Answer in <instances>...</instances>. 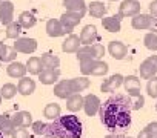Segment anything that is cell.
<instances>
[{"label": "cell", "instance_id": "obj_1", "mask_svg": "<svg viewBox=\"0 0 157 138\" xmlns=\"http://www.w3.org/2000/svg\"><path fill=\"white\" fill-rule=\"evenodd\" d=\"M131 100L128 95H113L100 106V121L109 130L126 129L131 124Z\"/></svg>", "mask_w": 157, "mask_h": 138}, {"label": "cell", "instance_id": "obj_2", "mask_svg": "<svg viewBox=\"0 0 157 138\" xmlns=\"http://www.w3.org/2000/svg\"><path fill=\"white\" fill-rule=\"evenodd\" d=\"M46 138H80L82 136V121L74 114L59 117L52 123L46 124Z\"/></svg>", "mask_w": 157, "mask_h": 138}, {"label": "cell", "instance_id": "obj_3", "mask_svg": "<svg viewBox=\"0 0 157 138\" xmlns=\"http://www.w3.org/2000/svg\"><path fill=\"white\" fill-rule=\"evenodd\" d=\"M88 86H90V80L86 77H75L71 80H62L54 86V95H57L59 98L68 100L71 95L80 94L82 91L88 89Z\"/></svg>", "mask_w": 157, "mask_h": 138}, {"label": "cell", "instance_id": "obj_4", "mask_svg": "<svg viewBox=\"0 0 157 138\" xmlns=\"http://www.w3.org/2000/svg\"><path fill=\"white\" fill-rule=\"evenodd\" d=\"M108 64L102 60H91V58H86V60H80V71L83 75H96V77H100V75H105L108 72Z\"/></svg>", "mask_w": 157, "mask_h": 138}, {"label": "cell", "instance_id": "obj_5", "mask_svg": "<svg viewBox=\"0 0 157 138\" xmlns=\"http://www.w3.org/2000/svg\"><path fill=\"white\" fill-rule=\"evenodd\" d=\"M103 55H105V48L100 43H94V45H90V46H80V49L77 51V60L78 61L86 60V58L100 60Z\"/></svg>", "mask_w": 157, "mask_h": 138}, {"label": "cell", "instance_id": "obj_6", "mask_svg": "<svg viewBox=\"0 0 157 138\" xmlns=\"http://www.w3.org/2000/svg\"><path fill=\"white\" fill-rule=\"evenodd\" d=\"M140 77L145 80H151L157 74V55H149L146 60H143L139 66Z\"/></svg>", "mask_w": 157, "mask_h": 138}, {"label": "cell", "instance_id": "obj_7", "mask_svg": "<svg viewBox=\"0 0 157 138\" xmlns=\"http://www.w3.org/2000/svg\"><path fill=\"white\" fill-rule=\"evenodd\" d=\"M83 19L82 14H78V13H71V11H66L65 14H62L60 17V23L65 29V32H72V29L80 23V20Z\"/></svg>", "mask_w": 157, "mask_h": 138}, {"label": "cell", "instance_id": "obj_8", "mask_svg": "<svg viewBox=\"0 0 157 138\" xmlns=\"http://www.w3.org/2000/svg\"><path fill=\"white\" fill-rule=\"evenodd\" d=\"M140 14V3L139 0H123L119 6V16L120 17H136Z\"/></svg>", "mask_w": 157, "mask_h": 138}, {"label": "cell", "instance_id": "obj_9", "mask_svg": "<svg viewBox=\"0 0 157 138\" xmlns=\"http://www.w3.org/2000/svg\"><path fill=\"white\" fill-rule=\"evenodd\" d=\"M14 51L22 52V54H33L37 49V42L29 37H19L14 43Z\"/></svg>", "mask_w": 157, "mask_h": 138}, {"label": "cell", "instance_id": "obj_10", "mask_svg": "<svg viewBox=\"0 0 157 138\" xmlns=\"http://www.w3.org/2000/svg\"><path fill=\"white\" fill-rule=\"evenodd\" d=\"M123 86L125 91L128 92V97H142V86H140V80L136 75H128L123 78Z\"/></svg>", "mask_w": 157, "mask_h": 138}, {"label": "cell", "instance_id": "obj_11", "mask_svg": "<svg viewBox=\"0 0 157 138\" xmlns=\"http://www.w3.org/2000/svg\"><path fill=\"white\" fill-rule=\"evenodd\" d=\"M100 98L94 94H88L86 97H83V109H85V114L88 117H94L99 111H100Z\"/></svg>", "mask_w": 157, "mask_h": 138}, {"label": "cell", "instance_id": "obj_12", "mask_svg": "<svg viewBox=\"0 0 157 138\" xmlns=\"http://www.w3.org/2000/svg\"><path fill=\"white\" fill-rule=\"evenodd\" d=\"M13 19H14V3L8 2V0H3L0 3V23L8 26L10 23L14 22Z\"/></svg>", "mask_w": 157, "mask_h": 138}, {"label": "cell", "instance_id": "obj_13", "mask_svg": "<svg viewBox=\"0 0 157 138\" xmlns=\"http://www.w3.org/2000/svg\"><path fill=\"white\" fill-rule=\"evenodd\" d=\"M97 40H99L97 28L94 25H86L80 32V43L83 46H90V45H94Z\"/></svg>", "mask_w": 157, "mask_h": 138}, {"label": "cell", "instance_id": "obj_14", "mask_svg": "<svg viewBox=\"0 0 157 138\" xmlns=\"http://www.w3.org/2000/svg\"><path fill=\"white\" fill-rule=\"evenodd\" d=\"M131 25L134 29H151L154 25V19L149 14H137L136 17H132Z\"/></svg>", "mask_w": 157, "mask_h": 138}, {"label": "cell", "instance_id": "obj_15", "mask_svg": "<svg viewBox=\"0 0 157 138\" xmlns=\"http://www.w3.org/2000/svg\"><path fill=\"white\" fill-rule=\"evenodd\" d=\"M123 78H125V77H122L120 74L111 75L109 78H106V80L102 83L100 91H102V92H114L116 89H119V88L123 85Z\"/></svg>", "mask_w": 157, "mask_h": 138}, {"label": "cell", "instance_id": "obj_16", "mask_svg": "<svg viewBox=\"0 0 157 138\" xmlns=\"http://www.w3.org/2000/svg\"><path fill=\"white\" fill-rule=\"evenodd\" d=\"M11 120H13V123H14V126L16 127H29L31 124H33V115L29 114V112H26V111H19V112H16L13 117H11Z\"/></svg>", "mask_w": 157, "mask_h": 138}, {"label": "cell", "instance_id": "obj_17", "mask_svg": "<svg viewBox=\"0 0 157 138\" xmlns=\"http://www.w3.org/2000/svg\"><path fill=\"white\" fill-rule=\"evenodd\" d=\"M80 37L75 35V34H71L63 43H62V51L63 52H68V54H77V51L80 49Z\"/></svg>", "mask_w": 157, "mask_h": 138}, {"label": "cell", "instance_id": "obj_18", "mask_svg": "<svg viewBox=\"0 0 157 138\" xmlns=\"http://www.w3.org/2000/svg\"><path fill=\"white\" fill-rule=\"evenodd\" d=\"M108 51H109V55L113 57V58H116V60H122V58H125V55H126V52H128V48L122 43V42H109V45H108Z\"/></svg>", "mask_w": 157, "mask_h": 138}, {"label": "cell", "instance_id": "obj_19", "mask_svg": "<svg viewBox=\"0 0 157 138\" xmlns=\"http://www.w3.org/2000/svg\"><path fill=\"white\" fill-rule=\"evenodd\" d=\"M46 34H48L49 37H62V35H65L66 32H65V29H63L60 20H57V19H49V20L46 22Z\"/></svg>", "mask_w": 157, "mask_h": 138}, {"label": "cell", "instance_id": "obj_20", "mask_svg": "<svg viewBox=\"0 0 157 138\" xmlns=\"http://www.w3.org/2000/svg\"><path fill=\"white\" fill-rule=\"evenodd\" d=\"M63 6L66 8V11H71V13H78L82 16L86 14L85 0H63Z\"/></svg>", "mask_w": 157, "mask_h": 138}, {"label": "cell", "instance_id": "obj_21", "mask_svg": "<svg viewBox=\"0 0 157 138\" xmlns=\"http://www.w3.org/2000/svg\"><path fill=\"white\" fill-rule=\"evenodd\" d=\"M6 72H8V75L13 77V78H23L28 71H26V64L19 63V61H13V63L8 64Z\"/></svg>", "mask_w": 157, "mask_h": 138}, {"label": "cell", "instance_id": "obj_22", "mask_svg": "<svg viewBox=\"0 0 157 138\" xmlns=\"http://www.w3.org/2000/svg\"><path fill=\"white\" fill-rule=\"evenodd\" d=\"M102 25L109 32H119L120 28H122V17L119 14L113 16V17H103L102 19Z\"/></svg>", "mask_w": 157, "mask_h": 138}, {"label": "cell", "instance_id": "obj_23", "mask_svg": "<svg viewBox=\"0 0 157 138\" xmlns=\"http://www.w3.org/2000/svg\"><path fill=\"white\" fill-rule=\"evenodd\" d=\"M34 91H36V82L34 80H31L29 77L20 78V82L17 85V92L20 95H25L26 97V95H31Z\"/></svg>", "mask_w": 157, "mask_h": 138}, {"label": "cell", "instance_id": "obj_24", "mask_svg": "<svg viewBox=\"0 0 157 138\" xmlns=\"http://www.w3.org/2000/svg\"><path fill=\"white\" fill-rule=\"evenodd\" d=\"M60 77V71L59 69H45L42 74H39V80L43 85H54Z\"/></svg>", "mask_w": 157, "mask_h": 138}, {"label": "cell", "instance_id": "obj_25", "mask_svg": "<svg viewBox=\"0 0 157 138\" xmlns=\"http://www.w3.org/2000/svg\"><path fill=\"white\" fill-rule=\"evenodd\" d=\"M26 71L33 75H39L45 71V67L42 64V60L39 57H31L28 61H26Z\"/></svg>", "mask_w": 157, "mask_h": 138}, {"label": "cell", "instance_id": "obj_26", "mask_svg": "<svg viewBox=\"0 0 157 138\" xmlns=\"http://www.w3.org/2000/svg\"><path fill=\"white\" fill-rule=\"evenodd\" d=\"M40 60H42V64L45 69H59L60 60L57 55H54L51 52H45V54H42Z\"/></svg>", "mask_w": 157, "mask_h": 138}, {"label": "cell", "instance_id": "obj_27", "mask_svg": "<svg viewBox=\"0 0 157 138\" xmlns=\"http://www.w3.org/2000/svg\"><path fill=\"white\" fill-rule=\"evenodd\" d=\"M66 107L71 112H78L80 109H83V97L80 94H74L66 100Z\"/></svg>", "mask_w": 157, "mask_h": 138}, {"label": "cell", "instance_id": "obj_28", "mask_svg": "<svg viewBox=\"0 0 157 138\" xmlns=\"http://www.w3.org/2000/svg\"><path fill=\"white\" fill-rule=\"evenodd\" d=\"M88 9H90V14L94 19H103L105 14H106V11H108V8L105 6L103 2H91L90 6H88Z\"/></svg>", "mask_w": 157, "mask_h": 138}, {"label": "cell", "instance_id": "obj_29", "mask_svg": "<svg viewBox=\"0 0 157 138\" xmlns=\"http://www.w3.org/2000/svg\"><path fill=\"white\" fill-rule=\"evenodd\" d=\"M19 25L22 26V28H25V29H29V28H33L34 25H36V22H37V19H36V16L33 14V13H29V11H23L20 16H19Z\"/></svg>", "mask_w": 157, "mask_h": 138}, {"label": "cell", "instance_id": "obj_30", "mask_svg": "<svg viewBox=\"0 0 157 138\" xmlns=\"http://www.w3.org/2000/svg\"><path fill=\"white\" fill-rule=\"evenodd\" d=\"M16 129L13 120L10 115H0V133H3V135H11L13 130Z\"/></svg>", "mask_w": 157, "mask_h": 138}, {"label": "cell", "instance_id": "obj_31", "mask_svg": "<svg viewBox=\"0 0 157 138\" xmlns=\"http://www.w3.org/2000/svg\"><path fill=\"white\" fill-rule=\"evenodd\" d=\"M60 112H62V109H60V106H59L57 103H49V104H46V106H45L43 115H45V118H48V120L54 121V120H57L59 117H62V115H60Z\"/></svg>", "mask_w": 157, "mask_h": 138}, {"label": "cell", "instance_id": "obj_32", "mask_svg": "<svg viewBox=\"0 0 157 138\" xmlns=\"http://www.w3.org/2000/svg\"><path fill=\"white\" fill-rule=\"evenodd\" d=\"M16 94H17V86L13 85V83H5L2 86V89H0V95L5 100H11Z\"/></svg>", "mask_w": 157, "mask_h": 138}, {"label": "cell", "instance_id": "obj_33", "mask_svg": "<svg viewBox=\"0 0 157 138\" xmlns=\"http://www.w3.org/2000/svg\"><path fill=\"white\" fill-rule=\"evenodd\" d=\"M20 32H22V26L19 25V22H13L6 26V38H16L17 40Z\"/></svg>", "mask_w": 157, "mask_h": 138}, {"label": "cell", "instance_id": "obj_34", "mask_svg": "<svg viewBox=\"0 0 157 138\" xmlns=\"http://www.w3.org/2000/svg\"><path fill=\"white\" fill-rule=\"evenodd\" d=\"M143 42L149 51H157V32H148L145 35Z\"/></svg>", "mask_w": 157, "mask_h": 138}, {"label": "cell", "instance_id": "obj_35", "mask_svg": "<svg viewBox=\"0 0 157 138\" xmlns=\"http://www.w3.org/2000/svg\"><path fill=\"white\" fill-rule=\"evenodd\" d=\"M146 92H148V95H149V97L157 98V77H152L151 80H148Z\"/></svg>", "mask_w": 157, "mask_h": 138}, {"label": "cell", "instance_id": "obj_36", "mask_svg": "<svg viewBox=\"0 0 157 138\" xmlns=\"http://www.w3.org/2000/svg\"><path fill=\"white\" fill-rule=\"evenodd\" d=\"M31 127L36 135H45V132H46V123H43V121H33Z\"/></svg>", "mask_w": 157, "mask_h": 138}, {"label": "cell", "instance_id": "obj_37", "mask_svg": "<svg viewBox=\"0 0 157 138\" xmlns=\"http://www.w3.org/2000/svg\"><path fill=\"white\" fill-rule=\"evenodd\" d=\"M11 138H29V132L25 127H16L11 133Z\"/></svg>", "mask_w": 157, "mask_h": 138}, {"label": "cell", "instance_id": "obj_38", "mask_svg": "<svg viewBox=\"0 0 157 138\" xmlns=\"http://www.w3.org/2000/svg\"><path fill=\"white\" fill-rule=\"evenodd\" d=\"M145 129L148 130V133H149V136H151V138H157V121L149 123Z\"/></svg>", "mask_w": 157, "mask_h": 138}, {"label": "cell", "instance_id": "obj_39", "mask_svg": "<svg viewBox=\"0 0 157 138\" xmlns=\"http://www.w3.org/2000/svg\"><path fill=\"white\" fill-rule=\"evenodd\" d=\"M16 55H17V52L14 51V48H10L8 52H6V55H5V58H3V61H11L13 63V60L16 58Z\"/></svg>", "mask_w": 157, "mask_h": 138}, {"label": "cell", "instance_id": "obj_40", "mask_svg": "<svg viewBox=\"0 0 157 138\" xmlns=\"http://www.w3.org/2000/svg\"><path fill=\"white\" fill-rule=\"evenodd\" d=\"M149 16L157 17V0H152V2L149 3Z\"/></svg>", "mask_w": 157, "mask_h": 138}, {"label": "cell", "instance_id": "obj_41", "mask_svg": "<svg viewBox=\"0 0 157 138\" xmlns=\"http://www.w3.org/2000/svg\"><path fill=\"white\" fill-rule=\"evenodd\" d=\"M8 49H10V48H8L3 42H0V61H3V58H5V55H6Z\"/></svg>", "mask_w": 157, "mask_h": 138}, {"label": "cell", "instance_id": "obj_42", "mask_svg": "<svg viewBox=\"0 0 157 138\" xmlns=\"http://www.w3.org/2000/svg\"><path fill=\"white\" fill-rule=\"evenodd\" d=\"M143 104H145V98H143V97H139V98H137V101L134 103L132 109H134V111H137V109H142V107H143Z\"/></svg>", "mask_w": 157, "mask_h": 138}, {"label": "cell", "instance_id": "obj_43", "mask_svg": "<svg viewBox=\"0 0 157 138\" xmlns=\"http://www.w3.org/2000/svg\"><path fill=\"white\" fill-rule=\"evenodd\" d=\"M137 138H151V136H149V133H148V130H146V129H143V130H140V132H139V135H137Z\"/></svg>", "mask_w": 157, "mask_h": 138}, {"label": "cell", "instance_id": "obj_44", "mask_svg": "<svg viewBox=\"0 0 157 138\" xmlns=\"http://www.w3.org/2000/svg\"><path fill=\"white\" fill-rule=\"evenodd\" d=\"M105 138H122V136H117V135H113V133H109V135H106Z\"/></svg>", "mask_w": 157, "mask_h": 138}, {"label": "cell", "instance_id": "obj_45", "mask_svg": "<svg viewBox=\"0 0 157 138\" xmlns=\"http://www.w3.org/2000/svg\"><path fill=\"white\" fill-rule=\"evenodd\" d=\"M0 104H2V95H0Z\"/></svg>", "mask_w": 157, "mask_h": 138}, {"label": "cell", "instance_id": "obj_46", "mask_svg": "<svg viewBox=\"0 0 157 138\" xmlns=\"http://www.w3.org/2000/svg\"><path fill=\"white\" fill-rule=\"evenodd\" d=\"M122 138H132V136H122Z\"/></svg>", "mask_w": 157, "mask_h": 138}, {"label": "cell", "instance_id": "obj_47", "mask_svg": "<svg viewBox=\"0 0 157 138\" xmlns=\"http://www.w3.org/2000/svg\"><path fill=\"white\" fill-rule=\"evenodd\" d=\"M0 138H3V133H0Z\"/></svg>", "mask_w": 157, "mask_h": 138}, {"label": "cell", "instance_id": "obj_48", "mask_svg": "<svg viewBox=\"0 0 157 138\" xmlns=\"http://www.w3.org/2000/svg\"><path fill=\"white\" fill-rule=\"evenodd\" d=\"M155 111H157V103H155Z\"/></svg>", "mask_w": 157, "mask_h": 138}, {"label": "cell", "instance_id": "obj_49", "mask_svg": "<svg viewBox=\"0 0 157 138\" xmlns=\"http://www.w3.org/2000/svg\"><path fill=\"white\" fill-rule=\"evenodd\" d=\"M111 2H116V0H111Z\"/></svg>", "mask_w": 157, "mask_h": 138}, {"label": "cell", "instance_id": "obj_50", "mask_svg": "<svg viewBox=\"0 0 157 138\" xmlns=\"http://www.w3.org/2000/svg\"><path fill=\"white\" fill-rule=\"evenodd\" d=\"M0 3H2V0H0Z\"/></svg>", "mask_w": 157, "mask_h": 138}, {"label": "cell", "instance_id": "obj_51", "mask_svg": "<svg viewBox=\"0 0 157 138\" xmlns=\"http://www.w3.org/2000/svg\"><path fill=\"white\" fill-rule=\"evenodd\" d=\"M2 2H3V0H2Z\"/></svg>", "mask_w": 157, "mask_h": 138}]
</instances>
